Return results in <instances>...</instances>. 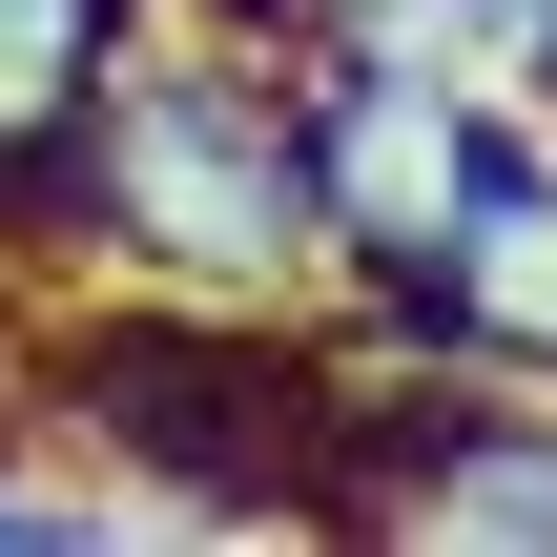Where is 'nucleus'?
<instances>
[{
    "instance_id": "39448f33",
    "label": "nucleus",
    "mask_w": 557,
    "mask_h": 557,
    "mask_svg": "<svg viewBox=\"0 0 557 557\" xmlns=\"http://www.w3.org/2000/svg\"><path fill=\"white\" fill-rule=\"evenodd\" d=\"M331 21H393V41H434L475 83H557V0H331Z\"/></svg>"
},
{
    "instance_id": "423d86ee",
    "label": "nucleus",
    "mask_w": 557,
    "mask_h": 557,
    "mask_svg": "<svg viewBox=\"0 0 557 557\" xmlns=\"http://www.w3.org/2000/svg\"><path fill=\"white\" fill-rule=\"evenodd\" d=\"M0 434H21V413H0ZM103 517H124L103 475H21V455H0V557H41V537H103Z\"/></svg>"
},
{
    "instance_id": "20e7f679",
    "label": "nucleus",
    "mask_w": 557,
    "mask_h": 557,
    "mask_svg": "<svg viewBox=\"0 0 557 557\" xmlns=\"http://www.w3.org/2000/svg\"><path fill=\"white\" fill-rule=\"evenodd\" d=\"M145 21L165 0H0V269L62 248V165H83V124H103Z\"/></svg>"
},
{
    "instance_id": "f257e3e1",
    "label": "nucleus",
    "mask_w": 557,
    "mask_h": 557,
    "mask_svg": "<svg viewBox=\"0 0 557 557\" xmlns=\"http://www.w3.org/2000/svg\"><path fill=\"white\" fill-rule=\"evenodd\" d=\"M41 269H124V289H207V310H310L331 227H310V145H289V21H207L165 0L62 165V248Z\"/></svg>"
},
{
    "instance_id": "f03ea898",
    "label": "nucleus",
    "mask_w": 557,
    "mask_h": 557,
    "mask_svg": "<svg viewBox=\"0 0 557 557\" xmlns=\"http://www.w3.org/2000/svg\"><path fill=\"white\" fill-rule=\"evenodd\" d=\"M289 145H310V227H331V289L413 269L434 207H455V145H475V62L393 41V21H289Z\"/></svg>"
},
{
    "instance_id": "7ed1b4c3",
    "label": "nucleus",
    "mask_w": 557,
    "mask_h": 557,
    "mask_svg": "<svg viewBox=\"0 0 557 557\" xmlns=\"http://www.w3.org/2000/svg\"><path fill=\"white\" fill-rule=\"evenodd\" d=\"M351 331H372V351H455V372L557 393V124H537V103H496V83H475V145H455L434 248H413V269H372V289H351Z\"/></svg>"
}]
</instances>
